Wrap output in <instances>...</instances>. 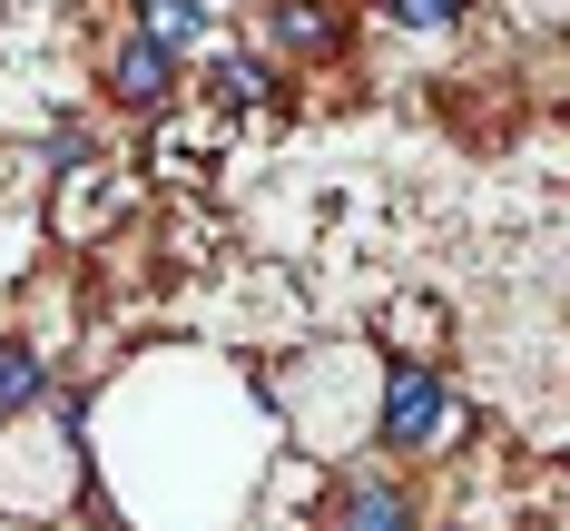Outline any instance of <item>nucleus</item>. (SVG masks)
Returning <instances> with one entry per match:
<instances>
[{
  "label": "nucleus",
  "mask_w": 570,
  "mask_h": 531,
  "mask_svg": "<svg viewBox=\"0 0 570 531\" xmlns=\"http://www.w3.org/2000/svg\"><path fill=\"white\" fill-rule=\"evenodd\" d=\"M443 433H453V384L423 374V364H403L384 384V453H433Z\"/></svg>",
  "instance_id": "1"
},
{
  "label": "nucleus",
  "mask_w": 570,
  "mask_h": 531,
  "mask_svg": "<svg viewBox=\"0 0 570 531\" xmlns=\"http://www.w3.org/2000/svg\"><path fill=\"white\" fill-rule=\"evenodd\" d=\"M99 89H109L128 118H158V109L177 99V50H158L148 30H138V40H118V50H109V79H99Z\"/></svg>",
  "instance_id": "2"
},
{
  "label": "nucleus",
  "mask_w": 570,
  "mask_h": 531,
  "mask_svg": "<svg viewBox=\"0 0 570 531\" xmlns=\"http://www.w3.org/2000/svg\"><path fill=\"white\" fill-rule=\"evenodd\" d=\"M335 531H413V492L394 472H364V482L335 492Z\"/></svg>",
  "instance_id": "3"
},
{
  "label": "nucleus",
  "mask_w": 570,
  "mask_h": 531,
  "mask_svg": "<svg viewBox=\"0 0 570 531\" xmlns=\"http://www.w3.org/2000/svg\"><path fill=\"white\" fill-rule=\"evenodd\" d=\"M276 40H285V50H315V59H325V50L344 40L335 0H276Z\"/></svg>",
  "instance_id": "4"
},
{
  "label": "nucleus",
  "mask_w": 570,
  "mask_h": 531,
  "mask_svg": "<svg viewBox=\"0 0 570 531\" xmlns=\"http://www.w3.org/2000/svg\"><path fill=\"white\" fill-rule=\"evenodd\" d=\"M207 99H217V109H266V99H276V69H266V59H217V69H207Z\"/></svg>",
  "instance_id": "5"
},
{
  "label": "nucleus",
  "mask_w": 570,
  "mask_h": 531,
  "mask_svg": "<svg viewBox=\"0 0 570 531\" xmlns=\"http://www.w3.org/2000/svg\"><path fill=\"white\" fill-rule=\"evenodd\" d=\"M40 404V345H20V335H0V423L10 413Z\"/></svg>",
  "instance_id": "6"
},
{
  "label": "nucleus",
  "mask_w": 570,
  "mask_h": 531,
  "mask_svg": "<svg viewBox=\"0 0 570 531\" xmlns=\"http://www.w3.org/2000/svg\"><path fill=\"white\" fill-rule=\"evenodd\" d=\"M138 30H148L158 50H187V40H207V10H197V0H148Z\"/></svg>",
  "instance_id": "7"
},
{
  "label": "nucleus",
  "mask_w": 570,
  "mask_h": 531,
  "mask_svg": "<svg viewBox=\"0 0 570 531\" xmlns=\"http://www.w3.org/2000/svg\"><path fill=\"white\" fill-rule=\"evenodd\" d=\"M384 345L433 354V345H443V305H384Z\"/></svg>",
  "instance_id": "8"
},
{
  "label": "nucleus",
  "mask_w": 570,
  "mask_h": 531,
  "mask_svg": "<svg viewBox=\"0 0 570 531\" xmlns=\"http://www.w3.org/2000/svg\"><path fill=\"white\" fill-rule=\"evenodd\" d=\"M403 30H453V20H472V0H394Z\"/></svg>",
  "instance_id": "9"
}]
</instances>
